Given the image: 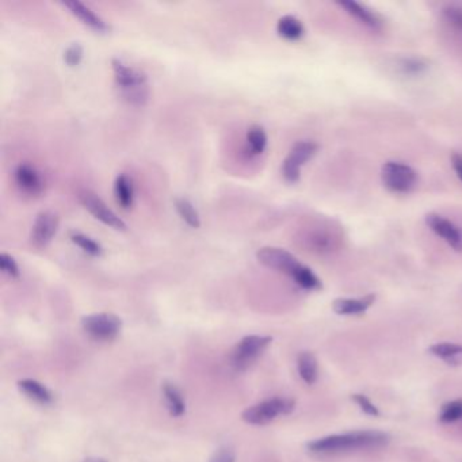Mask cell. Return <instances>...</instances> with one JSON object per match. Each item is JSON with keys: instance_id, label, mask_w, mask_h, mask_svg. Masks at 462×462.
Masks as SVG:
<instances>
[{"instance_id": "6da1fadb", "label": "cell", "mask_w": 462, "mask_h": 462, "mask_svg": "<svg viewBox=\"0 0 462 462\" xmlns=\"http://www.w3.org/2000/svg\"><path fill=\"white\" fill-rule=\"evenodd\" d=\"M389 440V435L381 431H354L316 440L308 443V450L316 454H336L383 447Z\"/></svg>"}, {"instance_id": "7a4b0ae2", "label": "cell", "mask_w": 462, "mask_h": 462, "mask_svg": "<svg viewBox=\"0 0 462 462\" xmlns=\"http://www.w3.org/2000/svg\"><path fill=\"white\" fill-rule=\"evenodd\" d=\"M117 87L121 90L122 97L129 103L144 105L148 100L147 77L141 71L124 64L121 60L112 61Z\"/></svg>"}, {"instance_id": "3957f363", "label": "cell", "mask_w": 462, "mask_h": 462, "mask_svg": "<svg viewBox=\"0 0 462 462\" xmlns=\"http://www.w3.org/2000/svg\"><path fill=\"white\" fill-rule=\"evenodd\" d=\"M293 409L294 402L291 399L274 397L249 407L242 414V419L252 425H265L275 421L279 415H288Z\"/></svg>"}, {"instance_id": "277c9868", "label": "cell", "mask_w": 462, "mask_h": 462, "mask_svg": "<svg viewBox=\"0 0 462 462\" xmlns=\"http://www.w3.org/2000/svg\"><path fill=\"white\" fill-rule=\"evenodd\" d=\"M381 179L386 189L392 193L407 194L418 185L416 171L402 161H388L383 166Z\"/></svg>"}, {"instance_id": "5b68a950", "label": "cell", "mask_w": 462, "mask_h": 462, "mask_svg": "<svg viewBox=\"0 0 462 462\" xmlns=\"http://www.w3.org/2000/svg\"><path fill=\"white\" fill-rule=\"evenodd\" d=\"M81 326L91 338L109 342L118 336L122 328V322L113 313H94L83 317Z\"/></svg>"}, {"instance_id": "8992f818", "label": "cell", "mask_w": 462, "mask_h": 462, "mask_svg": "<svg viewBox=\"0 0 462 462\" xmlns=\"http://www.w3.org/2000/svg\"><path fill=\"white\" fill-rule=\"evenodd\" d=\"M271 342L272 338L270 336L250 335L243 338L232 352V365L237 370L247 369L260 357V354L268 348Z\"/></svg>"}, {"instance_id": "52a82bcc", "label": "cell", "mask_w": 462, "mask_h": 462, "mask_svg": "<svg viewBox=\"0 0 462 462\" xmlns=\"http://www.w3.org/2000/svg\"><path fill=\"white\" fill-rule=\"evenodd\" d=\"M317 144L313 141H298L293 145L288 157L282 164V175L290 182L296 183L300 179L301 167L317 152Z\"/></svg>"}, {"instance_id": "ba28073f", "label": "cell", "mask_w": 462, "mask_h": 462, "mask_svg": "<svg viewBox=\"0 0 462 462\" xmlns=\"http://www.w3.org/2000/svg\"><path fill=\"white\" fill-rule=\"evenodd\" d=\"M258 260L269 268V269L281 271L284 274H288L289 277H294L297 271L303 268V263L297 260L296 256H293L290 252L277 247H263L256 252Z\"/></svg>"}, {"instance_id": "9c48e42d", "label": "cell", "mask_w": 462, "mask_h": 462, "mask_svg": "<svg viewBox=\"0 0 462 462\" xmlns=\"http://www.w3.org/2000/svg\"><path fill=\"white\" fill-rule=\"evenodd\" d=\"M79 201L88 212L105 225L117 231H126V224L95 194L84 190L79 194Z\"/></svg>"}, {"instance_id": "30bf717a", "label": "cell", "mask_w": 462, "mask_h": 462, "mask_svg": "<svg viewBox=\"0 0 462 462\" xmlns=\"http://www.w3.org/2000/svg\"><path fill=\"white\" fill-rule=\"evenodd\" d=\"M427 227L444 240L453 250L462 251V228L438 213H428L425 216Z\"/></svg>"}, {"instance_id": "8fae6325", "label": "cell", "mask_w": 462, "mask_h": 462, "mask_svg": "<svg viewBox=\"0 0 462 462\" xmlns=\"http://www.w3.org/2000/svg\"><path fill=\"white\" fill-rule=\"evenodd\" d=\"M58 224L60 220L56 213L51 211L39 213L30 233L32 244L37 249H45L56 236Z\"/></svg>"}, {"instance_id": "7c38bea8", "label": "cell", "mask_w": 462, "mask_h": 462, "mask_svg": "<svg viewBox=\"0 0 462 462\" xmlns=\"http://www.w3.org/2000/svg\"><path fill=\"white\" fill-rule=\"evenodd\" d=\"M14 178L22 193L29 197H39L44 193L45 189L44 178L34 166L29 163H22L15 169Z\"/></svg>"}, {"instance_id": "4fadbf2b", "label": "cell", "mask_w": 462, "mask_h": 462, "mask_svg": "<svg viewBox=\"0 0 462 462\" xmlns=\"http://www.w3.org/2000/svg\"><path fill=\"white\" fill-rule=\"evenodd\" d=\"M62 6L65 8H68V11L77 17V20H80L83 25H86L87 27H90L91 30L100 33V34H107L110 33V26L102 20L99 15H97L90 7L84 6L80 1H65L62 3Z\"/></svg>"}, {"instance_id": "5bb4252c", "label": "cell", "mask_w": 462, "mask_h": 462, "mask_svg": "<svg viewBox=\"0 0 462 462\" xmlns=\"http://www.w3.org/2000/svg\"><path fill=\"white\" fill-rule=\"evenodd\" d=\"M336 4L343 8L348 15L362 23L366 27L371 30H380L383 27V22L378 18L376 13H373L370 8H367L364 4L352 1V0H343L336 1Z\"/></svg>"}, {"instance_id": "9a60e30c", "label": "cell", "mask_w": 462, "mask_h": 462, "mask_svg": "<svg viewBox=\"0 0 462 462\" xmlns=\"http://www.w3.org/2000/svg\"><path fill=\"white\" fill-rule=\"evenodd\" d=\"M374 301H376L374 294H369L362 298H338L334 301L332 308L335 313L343 316L361 315L365 313L366 310L373 305Z\"/></svg>"}, {"instance_id": "2e32d148", "label": "cell", "mask_w": 462, "mask_h": 462, "mask_svg": "<svg viewBox=\"0 0 462 462\" xmlns=\"http://www.w3.org/2000/svg\"><path fill=\"white\" fill-rule=\"evenodd\" d=\"M114 194H116L117 202L121 208L124 209L132 208L135 202V187L132 179L125 173L118 175L114 183Z\"/></svg>"}, {"instance_id": "e0dca14e", "label": "cell", "mask_w": 462, "mask_h": 462, "mask_svg": "<svg viewBox=\"0 0 462 462\" xmlns=\"http://www.w3.org/2000/svg\"><path fill=\"white\" fill-rule=\"evenodd\" d=\"M277 32L282 39L288 41H297L303 39L305 34L304 25L301 23V20H297L293 15H285L278 20Z\"/></svg>"}, {"instance_id": "ac0fdd59", "label": "cell", "mask_w": 462, "mask_h": 462, "mask_svg": "<svg viewBox=\"0 0 462 462\" xmlns=\"http://www.w3.org/2000/svg\"><path fill=\"white\" fill-rule=\"evenodd\" d=\"M18 386H20V390L32 400L37 402V403H41V404H48L52 402V395L51 392L48 390V388L45 385H42L39 381L36 380H30V378H26V380H20L18 383Z\"/></svg>"}, {"instance_id": "d6986e66", "label": "cell", "mask_w": 462, "mask_h": 462, "mask_svg": "<svg viewBox=\"0 0 462 462\" xmlns=\"http://www.w3.org/2000/svg\"><path fill=\"white\" fill-rule=\"evenodd\" d=\"M430 352L449 365H461L462 346L456 343H437L430 347Z\"/></svg>"}, {"instance_id": "ffe728a7", "label": "cell", "mask_w": 462, "mask_h": 462, "mask_svg": "<svg viewBox=\"0 0 462 462\" xmlns=\"http://www.w3.org/2000/svg\"><path fill=\"white\" fill-rule=\"evenodd\" d=\"M298 373L300 377L304 380V383H307L308 385H312L316 383L317 380V374H319V369H317V361L315 358V355L308 351H304L298 355Z\"/></svg>"}, {"instance_id": "44dd1931", "label": "cell", "mask_w": 462, "mask_h": 462, "mask_svg": "<svg viewBox=\"0 0 462 462\" xmlns=\"http://www.w3.org/2000/svg\"><path fill=\"white\" fill-rule=\"evenodd\" d=\"M175 209L180 218L192 228H199L201 227V218L197 212L195 206L187 199V198H176L175 199Z\"/></svg>"}, {"instance_id": "7402d4cb", "label": "cell", "mask_w": 462, "mask_h": 462, "mask_svg": "<svg viewBox=\"0 0 462 462\" xmlns=\"http://www.w3.org/2000/svg\"><path fill=\"white\" fill-rule=\"evenodd\" d=\"M163 392H164V396H166V400L169 404L170 414L175 418L182 416L186 411V404L183 402V397H182V393L179 392V389L173 384L166 383L163 386Z\"/></svg>"}, {"instance_id": "603a6c76", "label": "cell", "mask_w": 462, "mask_h": 462, "mask_svg": "<svg viewBox=\"0 0 462 462\" xmlns=\"http://www.w3.org/2000/svg\"><path fill=\"white\" fill-rule=\"evenodd\" d=\"M247 144L251 154H260L265 152L268 147V135L260 126H251L247 132Z\"/></svg>"}, {"instance_id": "cb8c5ba5", "label": "cell", "mask_w": 462, "mask_h": 462, "mask_svg": "<svg viewBox=\"0 0 462 462\" xmlns=\"http://www.w3.org/2000/svg\"><path fill=\"white\" fill-rule=\"evenodd\" d=\"M70 237L72 240L74 244H77L80 250L84 251L86 253L91 255V256H100L103 253V249L102 246L95 242L94 239L80 233V232L72 231L70 233Z\"/></svg>"}, {"instance_id": "d4e9b609", "label": "cell", "mask_w": 462, "mask_h": 462, "mask_svg": "<svg viewBox=\"0 0 462 462\" xmlns=\"http://www.w3.org/2000/svg\"><path fill=\"white\" fill-rule=\"evenodd\" d=\"M294 282L300 285L303 289L317 290L322 289V281L317 278V275L312 270L304 266L297 271V274L293 277Z\"/></svg>"}, {"instance_id": "484cf974", "label": "cell", "mask_w": 462, "mask_h": 462, "mask_svg": "<svg viewBox=\"0 0 462 462\" xmlns=\"http://www.w3.org/2000/svg\"><path fill=\"white\" fill-rule=\"evenodd\" d=\"M440 419L443 423H453L462 419V400H454L443 405Z\"/></svg>"}, {"instance_id": "4316f807", "label": "cell", "mask_w": 462, "mask_h": 462, "mask_svg": "<svg viewBox=\"0 0 462 462\" xmlns=\"http://www.w3.org/2000/svg\"><path fill=\"white\" fill-rule=\"evenodd\" d=\"M404 75H421L427 70V64L421 58H403L399 64Z\"/></svg>"}, {"instance_id": "83f0119b", "label": "cell", "mask_w": 462, "mask_h": 462, "mask_svg": "<svg viewBox=\"0 0 462 462\" xmlns=\"http://www.w3.org/2000/svg\"><path fill=\"white\" fill-rule=\"evenodd\" d=\"M0 269L10 278H18L20 271L15 259L8 253H0Z\"/></svg>"}, {"instance_id": "f1b7e54d", "label": "cell", "mask_w": 462, "mask_h": 462, "mask_svg": "<svg viewBox=\"0 0 462 462\" xmlns=\"http://www.w3.org/2000/svg\"><path fill=\"white\" fill-rule=\"evenodd\" d=\"M443 18L453 27L462 30V7L447 6L442 10Z\"/></svg>"}, {"instance_id": "f546056e", "label": "cell", "mask_w": 462, "mask_h": 462, "mask_svg": "<svg viewBox=\"0 0 462 462\" xmlns=\"http://www.w3.org/2000/svg\"><path fill=\"white\" fill-rule=\"evenodd\" d=\"M83 58V48L80 44H72L71 46L67 48L64 53V61L70 67H77L80 64Z\"/></svg>"}, {"instance_id": "4dcf8cb0", "label": "cell", "mask_w": 462, "mask_h": 462, "mask_svg": "<svg viewBox=\"0 0 462 462\" xmlns=\"http://www.w3.org/2000/svg\"><path fill=\"white\" fill-rule=\"evenodd\" d=\"M354 402L357 404L359 405V408L365 412L366 415H370V416H378L380 415V411L376 405L373 404L365 395H354L352 396Z\"/></svg>"}, {"instance_id": "1f68e13d", "label": "cell", "mask_w": 462, "mask_h": 462, "mask_svg": "<svg viewBox=\"0 0 462 462\" xmlns=\"http://www.w3.org/2000/svg\"><path fill=\"white\" fill-rule=\"evenodd\" d=\"M236 461V454L232 450L231 447H221L218 449L209 462H235Z\"/></svg>"}, {"instance_id": "d6a6232c", "label": "cell", "mask_w": 462, "mask_h": 462, "mask_svg": "<svg viewBox=\"0 0 462 462\" xmlns=\"http://www.w3.org/2000/svg\"><path fill=\"white\" fill-rule=\"evenodd\" d=\"M451 166L454 169V171L457 173V176L460 178L462 182V154H454L451 156Z\"/></svg>"}, {"instance_id": "836d02e7", "label": "cell", "mask_w": 462, "mask_h": 462, "mask_svg": "<svg viewBox=\"0 0 462 462\" xmlns=\"http://www.w3.org/2000/svg\"><path fill=\"white\" fill-rule=\"evenodd\" d=\"M83 462H106L103 458H95V457H91V458H86Z\"/></svg>"}]
</instances>
